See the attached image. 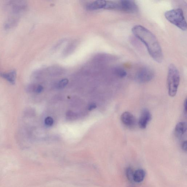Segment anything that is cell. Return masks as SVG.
I'll return each instance as SVG.
<instances>
[{"label":"cell","mask_w":187,"mask_h":187,"mask_svg":"<svg viewBox=\"0 0 187 187\" xmlns=\"http://www.w3.org/2000/svg\"><path fill=\"white\" fill-rule=\"evenodd\" d=\"M132 31L134 35L144 43L152 59L158 63L162 62L163 58L162 49L155 35L140 25H135Z\"/></svg>","instance_id":"6da1fadb"},{"label":"cell","mask_w":187,"mask_h":187,"mask_svg":"<svg viewBox=\"0 0 187 187\" xmlns=\"http://www.w3.org/2000/svg\"><path fill=\"white\" fill-rule=\"evenodd\" d=\"M180 81L178 70L173 64H171L168 68L167 83L168 93L170 97H175L177 93Z\"/></svg>","instance_id":"7a4b0ae2"},{"label":"cell","mask_w":187,"mask_h":187,"mask_svg":"<svg viewBox=\"0 0 187 187\" xmlns=\"http://www.w3.org/2000/svg\"><path fill=\"white\" fill-rule=\"evenodd\" d=\"M166 19L177 28L183 31L187 30V23L181 9H174L165 12Z\"/></svg>","instance_id":"3957f363"},{"label":"cell","mask_w":187,"mask_h":187,"mask_svg":"<svg viewBox=\"0 0 187 187\" xmlns=\"http://www.w3.org/2000/svg\"><path fill=\"white\" fill-rule=\"evenodd\" d=\"M5 9L12 14H19L26 10L27 3L23 1H9L5 3Z\"/></svg>","instance_id":"277c9868"},{"label":"cell","mask_w":187,"mask_h":187,"mask_svg":"<svg viewBox=\"0 0 187 187\" xmlns=\"http://www.w3.org/2000/svg\"><path fill=\"white\" fill-rule=\"evenodd\" d=\"M114 10L132 13L137 12L138 8L135 1L132 0H122L115 1Z\"/></svg>","instance_id":"5b68a950"},{"label":"cell","mask_w":187,"mask_h":187,"mask_svg":"<svg viewBox=\"0 0 187 187\" xmlns=\"http://www.w3.org/2000/svg\"><path fill=\"white\" fill-rule=\"evenodd\" d=\"M154 77V72L151 68L144 67L137 72L135 77V80L140 83H145L151 81Z\"/></svg>","instance_id":"8992f818"},{"label":"cell","mask_w":187,"mask_h":187,"mask_svg":"<svg viewBox=\"0 0 187 187\" xmlns=\"http://www.w3.org/2000/svg\"><path fill=\"white\" fill-rule=\"evenodd\" d=\"M151 119L152 115L150 111L146 108L143 109L139 120V127L142 130L146 129Z\"/></svg>","instance_id":"52a82bcc"},{"label":"cell","mask_w":187,"mask_h":187,"mask_svg":"<svg viewBox=\"0 0 187 187\" xmlns=\"http://www.w3.org/2000/svg\"><path fill=\"white\" fill-rule=\"evenodd\" d=\"M122 122L129 128H133L137 124V119L134 116L128 112H123L121 117Z\"/></svg>","instance_id":"ba28073f"},{"label":"cell","mask_w":187,"mask_h":187,"mask_svg":"<svg viewBox=\"0 0 187 187\" xmlns=\"http://www.w3.org/2000/svg\"><path fill=\"white\" fill-rule=\"evenodd\" d=\"M17 72L15 70H12L6 72H0V76L12 84L15 83Z\"/></svg>","instance_id":"9c48e42d"},{"label":"cell","mask_w":187,"mask_h":187,"mask_svg":"<svg viewBox=\"0 0 187 187\" xmlns=\"http://www.w3.org/2000/svg\"><path fill=\"white\" fill-rule=\"evenodd\" d=\"M187 130L186 123L183 122L178 123L175 129V134L176 137H181L184 135Z\"/></svg>","instance_id":"30bf717a"},{"label":"cell","mask_w":187,"mask_h":187,"mask_svg":"<svg viewBox=\"0 0 187 187\" xmlns=\"http://www.w3.org/2000/svg\"><path fill=\"white\" fill-rule=\"evenodd\" d=\"M106 1H97L89 4L87 6L88 9L90 10H96L104 9L106 6Z\"/></svg>","instance_id":"8fae6325"},{"label":"cell","mask_w":187,"mask_h":187,"mask_svg":"<svg viewBox=\"0 0 187 187\" xmlns=\"http://www.w3.org/2000/svg\"><path fill=\"white\" fill-rule=\"evenodd\" d=\"M19 21V18L15 16H12L9 18L4 23V28L6 29L13 28L17 25Z\"/></svg>","instance_id":"7c38bea8"},{"label":"cell","mask_w":187,"mask_h":187,"mask_svg":"<svg viewBox=\"0 0 187 187\" xmlns=\"http://www.w3.org/2000/svg\"><path fill=\"white\" fill-rule=\"evenodd\" d=\"M146 176V172L141 169L136 170L134 172L133 181L137 183H140L144 180Z\"/></svg>","instance_id":"4fadbf2b"},{"label":"cell","mask_w":187,"mask_h":187,"mask_svg":"<svg viewBox=\"0 0 187 187\" xmlns=\"http://www.w3.org/2000/svg\"><path fill=\"white\" fill-rule=\"evenodd\" d=\"M113 69L114 73L117 77L123 78L126 77L127 72L124 69L119 67H115Z\"/></svg>","instance_id":"5bb4252c"},{"label":"cell","mask_w":187,"mask_h":187,"mask_svg":"<svg viewBox=\"0 0 187 187\" xmlns=\"http://www.w3.org/2000/svg\"><path fill=\"white\" fill-rule=\"evenodd\" d=\"M134 172L132 169L128 168L126 169V175L128 179L130 181H133V174Z\"/></svg>","instance_id":"9a60e30c"},{"label":"cell","mask_w":187,"mask_h":187,"mask_svg":"<svg viewBox=\"0 0 187 187\" xmlns=\"http://www.w3.org/2000/svg\"><path fill=\"white\" fill-rule=\"evenodd\" d=\"M68 79H62L61 80L59 81L58 83V87L60 88H65L68 84Z\"/></svg>","instance_id":"2e32d148"},{"label":"cell","mask_w":187,"mask_h":187,"mask_svg":"<svg viewBox=\"0 0 187 187\" xmlns=\"http://www.w3.org/2000/svg\"><path fill=\"white\" fill-rule=\"evenodd\" d=\"M45 123L47 126H51L54 123L53 119L50 117H47L45 119Z\"/></svg>","instance_id":"e0dca14e"},{"label":"cell","mask_w":187,"mask_h":187,"mask_svg":"<svg viewBox=\"0 0 187 187\" xmlns=\"http://www.w3.org/2000/svg\"><path fill=\"white\" fill-rule=\"evenodd\" d=\"M43 87L41 85H39L37 87H36L35 88V90L36 92L37 93H40L42 92L43 91Z\"/></svg>","instance_id":"ac0fdd59"},{"label":"cell","mask_w":187,"mask_h":187,"mask_svg":"<svg viewBox=\"0 0 187 187\" xmlns=\"http://www.w3.org/2000/svg\"><path fill=\"white\" fill-rule=\"evenodd\" d=\"M97 107V106L95 103H92L89 105L88 109L89 110H92L94 109Z\"/></svg>","instance_id":"d6986e66"},{"label":"cell","mask_w":187,"mask_h":187,"mask_svg":"<svg viewBox=\"0 0 187 187\" xmlns=\"http://www.w3.org/2000/svg\"><path fill=\"white\" fill-rule=\"evenodd\" d=\"M187 141H183L182 143V150L185 151L186 152L187 151Z\"/></svg>","instance_id":"ffe728a7"},{"label":"cell","mask_w":187,"mask_h":187,"mask_svg":"<svg viewBox=\"0 0 187 187\" xmlns=\"http://www.w3.org/2000/svg\"><path fill=\"white\" fill-rule=\"evenodd\" d=\"M184 109L185 112L186 113L187 112V99H186L184 102Z\"/></svg>","instance_id":"44dd1931"}]
</instances>
